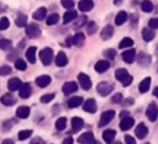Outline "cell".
<instances>
[{
    "mask_svg": "<svg viewBox=\"0 0 158 144\" xmlns=\"http://www.w3.org/2000/svg\"><path fill=\"white\" fill-rule=\"evenodd\" d=\"M31 91H32V90H31V86H30L28 82L22 84L21 87H20V90H19V92H20V97H21V98H28L30 95H31Z\"/></svg>",
    "mask_w": 158,
    "mask_h": 144,
    "instance_id": "obj_17",
    "label": "cell"
},
{
    "mask_svg": "<svg viewBox=\"0 0 158 144\" xmlns=\"http://www.w3.org/2000/svg\"><path fill=\"white\" fill-rule=\"evenodd\" d=\"M93 6H94L93 0H80L79 4H78V7H79V10H80L81 12H88V11H90V10L93 9Z\"/></svg>",
    "mask_w": 158,
    "mask_h": 144,
    "instance_id": "obj_13",
    "label": "cell"
},
{
    "mask_svg": "<svg viewBox=\"0 0 158 144\" xmlns=\"http://www.w3.org/2000/svg\"><path fill=\"white\" fill-rule=\"evenodd\" d=\"M15 68L17 70H26L27 64H26V62L23 59H16L15 60Z\"/></svg>",
    "mask_w": 158,
    "mask_h": 144,
    "instance_id": "obj_41",
    "label": "cell"
},
{
    "mask_svg": "<svg viewBox=\"0 0 158 144\" xmlns=\"http://www.w3.org/2000/svg\"><path fill=\"white\" fill-rule=\"evenodd\" d=\"M21 85H22V82H21V80H20L19 78H11V79L9 80V82H7V87H9L10 91L20 90Z\"/></svg>",
    "mask_w": 158,
    "mask_h": 144,
    "instance_id": "obj_16",
    "label": "cell"
},
{
    "mask_svg": "<svg viewBox=\"0 0 158 144\" xmlns=\"http://www.w3.org/2000/svg\"><path fill=\"white\" fill-rule=\"evenodd\" d=\"M30 144H43V142H42V139L41 138H35V139H32L31 140V143Z\"/></svg>",
    "mask_w": 158,
    "mask_h": 144,
    "instance_id": "obj_52",
    "label": "cell"
},
{
    "mask_svg": "<svg viewBox=\"0 0 158 144\" xmlns=\"http://www.w3.org/2000/svg\"><path fill=\"white\" fill-rule=\"evenodd\" d=\"M26 23H27V17H26V15L20 12V14L17 15V17H16V25H17L19 27H25Z\"/></svg>",
    "mask_w": 158,
    "mask_h": 144,
    "instance_id": "obj_35",
    "label": "cell"
},
{
    "mask_svg": "<svg viewBox=\"0 0 158 144\" xmlns=\"http://www.w3.org/2000/svg\"><path fill=\"white\" fill-rule=\"evenodd\" d=\"M156 53H157V54H158V46H157V52H156Z\"/></svg>",
    "mask_w": 158,
    "mask_h": 144,
    "instance_id": "obj_59",
    "label": "cell"
},
{
    "mask_svg": "<svg viewBox=\"0 0 158 144\" xmlns=\"http://www.w3.org/2000/svg\"><path fill=\"white\" fill-rule=\"evenodd\" d=\"M133 124H135V119L132 117H125L120 122V128L121 130H128L130 128H132Z\"/></svg>",
    "mask_w": 158,
    "mask_h": 144,
    "instance_id": "obj_12",
    "label": "cell"
},
{
    "mask_svg": "<svg viewBox=\"0 0 158 144\" xmlns=\"http://www.w3.org/2000/svg\"><path fill=\"white\" fill-rule=\"evenodd\" d=\"M78 142L80 144H95L96 140H95V137L91 132H85L83 133L79 138H78Z\"/></svg>",
    "mask_w": 158,
    "mask_h": 144,
    "instance_id": "obj_6",
    "label": "cell"
},
{
    "mask_svg": "<svg viewBox=\"0 0 158 144\" xmlns=\"http://www.w3.org/2000/svg\"><path fill=\"white\" fill-rule=\"evenodd\" d=\"M84 41H85V36L81 32H78L77 34H74V37H72V44L77 47H81L84 44Z\"/></svg>",
    "mask_w": 158,
    "mask_h": 144,
    "instance_id": "obj_20",
    "label": "cell"
},
{
    "mask_svg": "<svg viewBox=\"0 0 158 144\" xmlns=\"http://www.w3.org/2000/svg\"><path fill=\"white\" fill-rule=\"evenodd\" d=\"M149 86H151V78H144V79L139 82L138 90H139L141 94H144V92H147V91L149 90Z\"/></svg>",
    "mask_w": 158,
    "mask_h": 144,
    "instance_id": "obj_26",
    "label": "cell"
},
{
    "mask_svg": "<svg viewBox=\"0 0 158 144\" xmlns=\"http://www.w3.org/2000/svg\"><path fill=\"white\" fill-rule=\"evenodd\" d=\"M115 135H116V132H115L114 129H106V130H104V133H102V139H104L107 144H111V143L114 142V139H115Z\"/></svg>",
    "mask_w": 158,
    "mask_h": 144,
    "instance_id": "obj_19",
    "label": "cell"
},
{
    "mask_svg": "<svg viewBox=\"0 0 158 144\" xmlns=\"http://www.w3.org/2000/svg\"><path fill=\"white\" fill-rule=\"evenodd\" d=\"M148 25H149L151 28H158V17H153V18H151L149 22H148Z\"/></svg>",
    "mask_w": 158,
    "mask_h": 144,
    "instance_id": "obj_50",
    "label": "cell"
},
{
    "mask_svg": "<svg viewBox=\"0 0 158 144\" xmlns=\"http://www.w3.org/2000/svg\"><path fill=\"white\" fill-rule=\"evenodd\" d=\"M16 116L19 118H27L30 116V108L27 106H21L16 111Z\"/></svg>",
    "mask_w": 158,
    "mask_h": 144,
    "instance_id": "obj_32",
    "label": "cell"
},
{
    "mask_svg": "<svg viewBox=\"0 0 158 144\" xmlns=\"http://www.w3.org/2000/svg\"><path fill=\"white\" fill-rule=\"evenodd\" d=\"M11 46H12V43H11L10 39H6V38L0 39V48H1L2 50H9V49L11 48Z\"/></svg>",
    "mask_w": 158,
    "mask_h": 144,
    "instance_id": "obj_40",
    "label": "cell"
},
{
    "mask_svg": "<svg viewBox=\"0 0 158 144\" xmlns=\"http://www.w3.org/2000/svg\"><path fill=\"white\" fill-rule=\"evenodd\" d=\"M11 68L9 66V65H2V66H0V76H5V75H9V74H11Z\"/></svg>",
    "mask_w": 158,
    "mask_h": 144,
    "instance_id": "obj_43",
    "label": "cell"
},
{
    "mask_svg": "<svg viewBox=\"0 0 158 144\" xmlns=\"http://www.w3.org/2000/svg\"><path fill=\"white\" fill-rule=\"evenodd\" d=\"M114 117H115V111L114 110H109V111H105L102 114H101V117H100V122H99V126L100 127H102V126H106V124H109L112 119H114Z\"/></svg>",
    "mask_w": 158,
    "mask_h": 144,
    "instance_id": "obj_4",
    "label": "cell"
},
{
    "mask_svg": "<svg viewBox=\"0 0 158 144\" xmlns=\"http://www.w3.org/2000/svg\"><path fill=\"white\" fill-rule=\"evenodd\" d=\"M46 15H47V9H46V7H40V9H37V10L33 12L32 16H33L35 20H44Z\"/></svg>",
    "mask_w": 158,
    "mask_h": 144,
    "instance_id": "obj_33",
    "label": "cell"
},
{
    "mask_svg": "<svg viewBox=\"0 0 158 144\" xmlns=\"http://www.w3.org/2000/svg\"><path fill=\"white\" fill-rule=\"evenodd\" d=\"M96 90H98V92H99L101 96H107V95L114 90V85L110 84V82H106V81H101V82L98 84Z\"/></svg>",
    "mask_w": 158,
    "mask_h": 144,
    "instance_id": "obj_3",
    "label": "cell"
},
{
    "mask_svg": "<svg viewBox=\"0 0 158 144\" xmlns=\"http://www.w3.org/2000/svg\"><path fill=\"white\" fill-rule=\"evenodd\" d=\"M112 34H114V27H112L111 25H107V26H105V27L102 28V31H101V33H100V37H101V39L107 41V39L111 38Z\"/></svg>",
    "mask_w": 158,
    "mask_h": 144,
    "instance_id": "obj_14",
    "label": "cell"
},
{
    "mask_svg": "<svg viewBox=\"0 0 158 144\" xmlns=\"http://www.w3.org/2000/svg\"><path fill=\"white\" fill-rule=\"evenodd\" d=\"M144 144H149V143H144Z\"/></svg>",
    "mask_w": 158,
    "mask_h": 144,
    "instance_id": "obj_60",
    "label": "cell"
},
{
    "mask_svg": "<svg viewBox=\"0 0 158 144\" xmlns=\"http://www.w3.org/2000/svg\"><path fill=\"white\" fill-rule=\"evenodd\" d=\"M67 105H68V107H69V108H75V107L80 106V105H83V98H81L80 96L70 97V98L68 100Z\"/></svg>",
    "mask_w": 158,
    "mask_h": 144,
    "instance_id": "obj_23",
    "label": "cell"
},
{
    "mask_svg": "<svg viewBox=\"0 0 158 144\" xmlns=\"http://www.w3.org/2000/svg\"><path fill=\"white\" fill-rule=\"evenodd\" d=\"M78 81H79L80 86H81L84 90H89V89L91 87V80H90V78H89L86 74H84V73H80V74L78 75Z\"/></svg>",
    "mask_w": 158,
    "mask_h": 144,
    "instance_id": "obj_8",
    "label": "cell"
},
{
    "mask_svg": "<svg viewBox=\"0 0 158 144\" xmlns=\"http://www.w3.org/2000/svg\"><path fill=\"white\" fill-rule=\"evenodd\" d=\"M31 134H32V130H31V129L20 130V132H19V135H17V138H19L20 140H25V139H28V138L31 137Z\"/></svg>",
    "mask_w": 158,
    "mask_h": 144,
    "instance_id": "obj_39",
    "label": "cell"
},
{
    "mask_svg": "<svg viewBox=\"0 0 158 144\" xmlns=\"http://www.w3.org/2000/svg\"><path fill=\"white\" fill-rule=\"evenodd\" d=\"M65 127H67V118L65 117H59L56 121V128L58 130H63V129H65Z\"/></svg>",
    "mask_w": 158,
    "mask_h": 144,
    "instance_id": "obj_36",
    "label": "cell"
},
{
    "mask_svg": "<svg viewBox=\"0 0 158 144\" xmlns=\"http://www.w3.org/2000/svg\"><path fill=\"white\" fill-rule=\"evenodd\" d=\"M36 84L40 86V87H46L51 84V76L49 75H41L36 79Z\"/></svg>",
    "mask_w": 158,
    "mask_h": 144,
    "instance_id": "obj_21",
    "label": "cell"
},
{
    "mask_svg": "<svg viewBox=\"0 0 158 144\" xmlns=\"http://www.w3.org/2000/svg\"><path fill=\"white\" fill-rule=\"evenodd\" d=\"M141 7L144 12H151L152 9H153V4L151 2V0H143L142 4H141Z\"/></svg>",
    "mask_w": 158,
    "mask_h": 144,
    "instance_id": "obj_38",
    "label": "cell"
},
{
    "mask_svg": "<svg viewBox=\"0 0 158 144\" xmlns=\"http://www.w3.org/2000/svg\"><path fill=\"white\" fill-rule=\"evenodd\" d=\"M36 47H30L27 50H26V58L30 63H36Z\"/></svg>",
    "mask_w": 158,
    "mask_h": 144,
    "instance_id": "obj_30",
    "label": "cell"
},
{
    "mask_svg": "<svg viewBox=\"0 0 158 144\" xmlns=\"http://www.w3.org/2000/svg\"><path fill=\"white\" fill-rule=\"evenodd\" d=\"M115 144H121V143H120V142H116V143H115Z\"/></svg>",
    "mask_w": 158,
    "mask_h": 144,
    "instance_id": "obj_58",
    "label": "cell"
},
{
    "mask_svg": "<svg viewBox=\"0 0 158 144\" xmlns=\"http://www.w3.org/2000/svg\"><path fill=\"white\" fill-rule=\"evenodd\" d=\"M121 2H122V0H114V4L115 5H120Z\"/></svg>",
    "mask_w": 158,
    "mask_h": 144,
    "instance_id": "obj_57",
    "label": "cell"
},
{
    "mask_svg": "<svg viewBox=\"0 0 158 144\" xmlns=\"http://www.w3.org/2000/svg\"><path fill=\"white\" fill-rule=\"evenodd\" d=\"M54 62H56V64H57L58 66H65V65L68 64V58H67V55H65L64 52H59V53L57 54Z\"/></svg>",
    "mask_w": 158,
    "mask_h": 144,
    "instance_id": "obj_18",
    "label": "cell"
},
{
    "mask_svg": "<svg viewBox=\"0 0 158 144\" xmlns=\"http://www.w3.org/2000/svg\"><path fill=\"white\" fill-rule=\"evenodd\" d=\"M26 34L30 38H36V37H38L41 34V30H40V27L36 23H30L26 27Z\"/></svg>",
    "mask_w": 158,
    "mask_h": 144,
    "instance_id": "obj_7",
    "label": "cell"
},
{
    "mask_svg": "<svg viewBox=\"0 0 158 144\" xmlns=\"http://www.w3.org/2000/svg\"><path fill=\"white\" fill-rule=\"evenodd\" d=\"M125 142H126V144H136L135 138L131 137V135H126V137H125Z\"/></svg>",
    "mask_w": 158,
    "mask_h": 144,
    "instance_id": "obj_51",
    "label": "cell"
},
{
    "mask_svg": "<svg viewBox=\"0 0 158 144\" xmlns=\"http://www.w3.org/2000/svg\"><path fill=\"white\" fill-rule=\"evenodd\" d=\"M142 38H143L146 42L152 41V39L154 38V32H153V30H151V28H148V27H144V28L142 30Z\"/></svg>",
    "mask_w": 158,
    "mask_h": 144,
    "instance_id": "obj_28",
    "label": "cell"
},
{
    "mask_svg": "<svg viewBox=\"0 0 158 144\" xmlns=\"http://www.w3.org/2000/svg\"><path fill=\"white\" fill-rule=\"evenodd\" d=\"M133 46V39L130 38V37H125L121 39V42L118 43V47L122 49V48H128V47H132Z\"/></svg>",
    "mask_w": 158,
    "mask_h": 144,
    "instance_id": "obj_34",
    "label": "cell"
},
{
    "mask_svg": "<svg viewBox=\"0 0 158 144\" xmlns=\"http://www.w3.org/2000/svg\"><path fill=\"white\" fill-rule=\"evenodd\" d=\"M75 18H77V12L74 10H68L63 15V23H69V22L74 21Z\"/></svg>",
    "mask_w": 158,
    "mask_h": 144,
    "instance_id": "obj_27",
    "label": "cell"
},
{
    "mask_svg": "<svg viewBox=\"0 0 158 144\" xmlns=\"http://www.w3.org/2000/svg\"><path fill=\"white\" fill-rule=\"evenodd\" d=\"M58 20H59V15L58 14H51L47 17V20H46V23L49 25V26H52V25H56L58 22Z\"/></svg>",
    "mask_w": 158,
    "mask_h": 144,
    "instance_id": "obj_37",
    "label": "cell"
},
{
    "mask_svg": "<svg viewBox=\"0 0 158 144\" xmlns=\"http://www.w3.org/2000/svg\"><path fill=\"white\" fill-rule=\"evenodd\" d=\"M40 59L42 62L43 65H49L53 60V50L51 48H43L41 52H40Z\"/></svg>",
    "mask_w": 158,
    "mask_h": 144,
    "instance_id": "obj_2",
    "label": "cell"
},
{
    "mask_svg": "<svg viewBox=\"0 0 158 144\" xmlns=\"http://www.w3.org/2000/svg\"><path fill=\"white\" fill-rule=\"evenodd\" d=\"M110 68V63L107 60H99L96 64H95V70L98 73H104L106 71L107 69Z\"/></svg>",
    "mask_w": 158,
    "mask_h": 144,
    "instance_id": "obj_25",
    "label": "cell"
},
{
    "mask_svg": "<svg viewBox=\"0 0 158 144\" xmlns=\"http://www.w3.org/2000/svg\"><path fill=\"white\" fill-rule=\"evenodd\" d=\"M77 90H78V85H77V82H74V81H68V82H65V84L63 85V87H62V91H63L65 95H70V94L75 92Z\"/></svg>",
    "mask_w": 158,
    "mask_h": 144,
    "instance_id": "obj_9",
    "label": "cell"
},
{
    "mask_svg": "<svg viewBox=\"0 0 158 144\" xmlns=\"http://www.w3.org/2000/svg\"><path fill=\"white\" fill-rule=\"evenodd\" d=\"M138 63H139V65L147 66V65L151 63V57H149L147 53L141 52V53L138 54Z\"/></svg>",
    "mask_w": 158,
    "mask_h": 144,
    "instance_id": "obj_31",
    "label": "cell"
},
{
    "mask_svg": "<svg viewBox=\"0 0 158 144\" xmlns=\"http://www.w3.org/2000/svg\"><path fill=\"white\" fill-rule=\"evenodd\" d=\"M10 26V21L7 17H1L0 18V31H5L7 30Z\"/></svg>",
    "mask_w": 158,
    "mask_h": 144,
    "instance_id": "obj_42",
    "label": "cell"
},
{
    "mask_svg": "<svg viewBox=\"0 0 158 144\" xmlns=\"http://www.w3.org/2000/svg\"><path fill=\"white\" fill-rule=\"evenodd\" d=\"M0 101H1V103L5 105V106H12V105H15L16 98H15L11 94H5V95L1 96Z\"/></svg>",
    "mask_w": 158,
    "mask_h": 144,
    "instance_id": "obj_22",
    "label": "cell"
},
{
    "mask_svg": "<svg viewBox=\"0 0 158 144\" xmlns=\"http://www.w3.org/2000/svg\"><path fill=\"white\" fill-rule=\"evenodd\" d=\"M146 114H147V117H148V119H149L151 122L157 121V118H158V106H157L154 102H152V103L148 106V108H147V111H146Z\"/></svg>",
    "mask_w": 158,
    "mask_h": 144,
    "instance_id": "obj_5",
    "label": "cell"
},
{
    "mask_svg": "<svg viewBox=\"0 0 158 144\" xmlns=\"http://www.w3.org/2000/svg\"><path fill=\"white\" fill-rule=\"evenodd\" d=\"M153 95H154L156 97H158V86H157V87L153 90Z\"/></svg>",
    "mask_w": 158,
    "mask_h": 144,
    "instance_id": "obj_56",
    "label": "cell"
},
{
    "mask_svg": "<svg viewBox=\"0 0 158 144\" xmlns=\"http://www.w3.org/2000/svg\"><path fill=\"white\" fill-rule=\"evenodd\" d=\"M62 6L68 10H72L74 7V0H62Z\"/></svg>",
    "mask_w": 158,
    "mask_h": 144,
    "instance_id": "obj_44",
    "label": "cell"
},
{
    "mask_svg": "<svg viewBox=\"0 0 158 144\" xmlns=\"http://www.w3.org/2000/svg\"><path fill=\"white\" fill-rule=\"evenodd\" d=\"M135 134L137 135V138L143 139V138H146L147 134H148V128L144 126V123H139V124L136 127V129H135Z\"/></svg>",
    "mask_w": 158,
    "mask_h": 144,
    "instance_id": "obj_11",
    "label": "cell"
},
{
    "mask_svg": "<svg viewBox=\"0 0 158 144\" xmlns=\"http://www.w3.org/2000/svg\"><path fill=\"white\" fill-rule=\"evenodd\" d=\"M104 55H105V57H107L109 59H114V58L116 57V50H115V49L109 48V49H106V50L104 52Z\"/></svg>",
    "mask_w": 158,
    "mask_h": 144,
    "instance_id": "obj_45",
    "label": "cell"
},
{
    "mask_svg": "<svg viewBox=\"0 0 158 144\" xmlns=\"http://www.w3.org/2000/svg\"><path fill=\"white\" fill-rule=\"evenodd\" d=\"M73 142H74L73 138H72V137H68V138H65V139L63 140L62 144H73Z\"/></svg>",
    "mask_w": 158,
    "mask_h": 144,
    "instance_id": "obj_53",
    "label": "cell"
},
{
    "mask_svg": "<svg viewBox=\"0 0 158 144\" xmlns=\"http://www.w3.org/2000/svg\"><path fill=\"white\" fill-rule=\"evenodd\" d=\"M86 30H88V34H94L96 32V23L95 22H89Z\"/></svg>",
    "mask_w": 158,
    "mask_h": 144,
    "instance_id": "obj_46",
    "label": "cell"
},
{
    "mask_svg": "<svg viewBox=\"0 0 158 144\" xmlns=\"http://www.w3.org/2000/svg\"><path fill=\"white\" fill-rule=\"evenodd\" d=\"M83 127H84V121L80 117H73L72 118V128L74 132L80 130Z\"/></svg>",
    "mask_w": 158,
    "mask_h": 144,
    "instance_id": "obj_24",
    "label": "cell"
},
{
    "mask_svg": "<svg viewBox=\"0 0 158 144\" xmlns=\"http://www.w3.org/2000/svg\"><path fill=\"white\" fill-rule=\"evenodd\" d=\"M86 20H88V18H86V16H81V17H79L77 21L74 20V21H75V23H74V25H75V27H81V26L86 22Z\"/></svg>",
    "mask_w": 158,
    "mask_h": 144,
    "instance_id": "obj_49",
    "label": "cell"
},
{
    "mask_svg": "<svg viewBox=\"0 0 158 144\" xmlns=\"http://www.w3.org/2000/svg\"><path fill=\"white\" fill-rule=\"evenodd\" d=\"M83 108H84V111H86V112H89V113H94V112H96L98 107H96V102H95V100H94V98H88V100L84 102Z\"/></svg>",
    "mask_w": 158,
    "mask_h": 144,
    "instance_id": "obj_10",
    "label": "cell"
},
{
    "mask_svg": "<svg viewBox=\"0 0 158 144\" xmlns=\"http://www.w3.org/2000/svg\"><path fill=\"white\" fill-rule=\"evenodd\" d=\"M115 76H116V79H117L118 81L122 82L123 86H128V85L132 82V76H131V75L128 74V71H127L126 69H123V68L117 69V70L115 71Z\"/></svg>",
    "mask_w": 158,
    "mask_h": 144,
    "instance_id": "obj_1",
    "label": "cell"
},
{
    "mask_svg": "<svg viewBox=\"0 0 158 144\" xmlns=\"http://www.w3.org/2000/svg\"><path fill=\"white\" fill-rule=\"evenodd\" d=\"M128 114H130V113H128L127 111H122V112H121V117H122V118H125V117H128Z\"/></svg>",
    "mask_w": 158,
    "mask_h": 144,
    "instance_id": "obj_55",
    "label": "cell"
},
{
    "mask_svg": "<svg viewBox=\"0 0 158 144\" xmlns=\"http://www.w3.org/2000/svg\"><path fill=\"white\" fill-rule=\"evenodd\" d=\"M135 58H136V52H135V49H127V50H125V52L122 53V59H123V62H126V63H128V64L133 63Z\"/></svg>",
    "mask_w": 158,
    "mask_h": 144,
    "instance_id": "obj_15",
    "label": "cell"
},
{
    "mask_svg": "<svg viewBox=\"0 0 158 144\" xmlns=\"http://www.w3.org/2000/svg\"><path fill=\"white\" fill-rule=\"evenodd\" d=\"M122 100H123V96H122V94H120V92L115 94V95L112 96V98H111V101H112L114 103H120Z\"/></svg>",
    "mask_w": 158,
    "mask_h": 144,
    "instance_id": "obj_48",
    "label": "cell"
},
{
    "mask_svg": "<svg viewBox=\"0 0 158 144\" xmlns=\"http://www.w3.org/2000/svg\"><path fill=\"white\" fill-rule=\"evenodd\" d=\"M127 12L126 11H120L117 15H116V18H115V23L117 25V26H120V25H123L126 21H127Z\"/></svg>",
    "mask_w": 158,
    "mask_h": 144,
    "instance_id": "obj_29",
    "label": "cell"
},
{
    "mask_svg": "<svg viewBox=\"0 0 158 144\" xmlns=\"http://www.w3.org/2000/svg\"><path fill=\"white\" fill-rule=\"evenodd\" d=\"M1 144H14V142L11 139H5V140H2Z\"/></svg>",
    "mask_w": 158,
    "mask_h": 144,
    "instance_id": "obj_54",
    "label": "cell"
},
{
    "mask_svg": "<svg viewBox=\"0 0 158 144\" xmlns=\"http://www.w3.org/2000/svg\"><path fill=\"white\" fill-rule=\"evenodd\" d=\"M53 98H54V94H46V95H43V96L41 97V102L47 103V102L52 101Z\"/></svg>",
    "mask_w": 158,
    "mask_h": 144,
    "instance_id": "obj_47",
    "label": "cell"
}]
</instances>
